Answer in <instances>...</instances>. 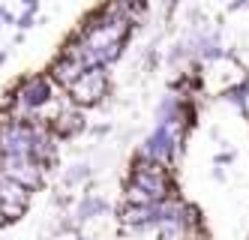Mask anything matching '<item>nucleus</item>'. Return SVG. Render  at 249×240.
<instances>
[{"label": "nucleus", "instance_id": "nucleus-5", "mask_svg": "<svg viewBox=\"0 0 249 240\" xmlns=\"http://www.w3.org/2000/svg\"><path fill=\"white\" fill-rule=\"evenodd\" d=\"M69 90H72V99L78 105H96L105 96V90H108V81H105L102 69H87Z\"/></svg>", "mask_w": 249, "mask_h": 240}, {"label": "nucleus", "instance_id": "nucleus-6", "mask_svg": "<svg viewBox=\"0 0 249 240\" xmlns=\"http://www.w3.org/2000/svg\"><path fill=\"white\" fill-rule=\"evenodd\" d=\"M15 99H18L24 108H42V105L51 99V84H48V78H42V75L27 78V81L18 87Z\"/></svg>", "mask_w": 249, "mask_h": 240}, {"label": "nucleus", "instance_id": "nucleus-11", "mask_svg": "<svg viewBox=\"0 0 249 240\" xmlns=\"http://www.w3.org/2000/svg\"><path fill=\"white\" fill-rule=\"evenodd\" d=\"M0 225H3V216H0Z\"/></svg>", "mask_w": 249, "mask_h": 240}, {"label": "nucleus", "instance_id": "nucleus-10", "mask_svg": "<svg viewBox=\"0 0 249 240\" xmlns=\"http://www.w3.org/2000/svg\"><path fill=\"white\" fill-rule=\"evenodd\" d=\"M87 174H90V171H87V165H75V168L69 171L63 180H66V183H78V180H81V177H87Z\"/></svg>", "mask_w": 249, "mask_h": 240}, {"label": "nucleus", "instance_id": "nucleus-7", "mask_svg": "<svg viewBox=\"0 0 249 240\" xmlns=\"http://www.w3.org/2000/svg\"><path fill=\"white\" fill-rule=\"evenodd\" d=\"M51 72H54V78L60 81V84H66V87H72L81 75H84V63L78 60V57H69V54H63V57L54 63V69H51Z\"/></svg>", "mask_w": 249, "mask_h": 240}, {"label": "nucleus", "instance_id": "nucleus-9", "mask_svg": "<svg viewBox=\"0 0 249 240\" xmlns=\"http://www.w3.org/2000/svg\"><path fill=\"white\" fill-rule=\"evenodd\" d=\"M105 207H108V204H105L102 198L87 195V198L81 201V207H78V219H93V216H96V213H102Z\"/></svg>", "mask_w": 249, "mask_h": 240}, {"label": "nucleus", "instance_id": "nucleus-3", "mask_svg": "<svg viewBox=\"0 0 249 240\" xmlns=\"http://www.w3.org/2000/svg\"><path fill=\"white\" fill-rule=\"evenodd\" d=\"M27 207H30V189L21 186L18 180L0 174V216H3V222L21 219Z\"/></svg>", "mask_w": 249, "mask_h": 240}, {"label": "nucleus", "instance_id": "nucleus-8", "mask_svg": "<svg viewBox=\"0 0 249 240\" xmlns=\"http://www.w3.org/2000/svg\"><path fill=\"white\" fill-rule=\"evenodd\" d=\"M81 126H84L81 117H75V114H63V117H57V123H54V135L69 138V135H75Z\"/></svg>", "mask_w": 249, "mask_h": 240}, {"label": "nucleus", "instance_id": "nucleus-4", "mask_svg": "<svg viewBox=\"0 0 249 240\" xmlns=\"http://www.w3.org/2000/svg\"><path fill=\"white\" fill-rule=\"evenodd\" d=\"M0 174L18 180L27 189H36L42 183V168L30 156H0Z\"/></svg>", "mask_w": 249, "mask_h": 240}, {"label": "nucleus", "instance_id": "nucleus-1", "mask_svg": "<svg viewBox=\"0 0 249 240\" xmlns=\"http://www.w3.org/2000/svg\"><path fill=\"white\" fill-rule=\"evenodd\" d=\"M129 186H135L141 195H144L147 201H168L174 195V180L168 177L165 171V165L162 162H153L147 159L144 153H141L132 165V180H129Z\"/></svg>", "mask_w": 249, "mask_h": 240}, {"label": "nucleus", "instance_id": "nucleus-2", "mask_svg": "<svg viewBox=\"0 0 249 240\" xmlns=\"http://www.w3.org/2000/svg\"><path fill=\"white\" fill-rule=\"evenodd\" d=\"M36 132L39 126L33 123H21V120L0 123V156H30Z\"/></svg>", "mask_w": 249, "mask_h": 240}]
</instances>
